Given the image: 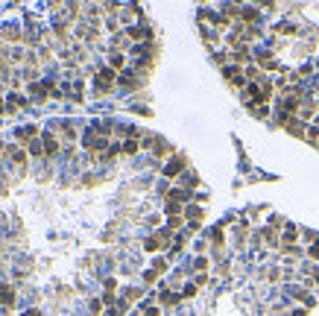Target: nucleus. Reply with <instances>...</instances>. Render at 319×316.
<instances>
[{
  "mask_svg": "<svg viewBox=\"0 0 319 316\" xmlns=\"http://www.w3.org/2000/svg\"><path fill=\"white\" fill-rule=\"evenodd\" d=\"M144 316H158V308H144Z\"/></svg>",
  "mask_w": 319,
  "mask_h": 316,
  "instance_id": "19",
  "label": "nucleus"
},
{
  "mask_svg": "<svg viewBox=\"0 0 319 316\" xmlns=\"http://www.w3.org/2000/svg\"><path fill=\"white\" fill-rule=\"evenodd\" d=\"M0 108H3V103H0Z\"/></svg>",
  "mask_w": 319,
  "mask_h": 316,
  "instance_id": "22",
  "label": "nucleus"
},
{
  "mask_svg": "<svg viewBox=\"0 0 319 316\" xmlns=\"http://www.w3.org/2000/svg\"><path fill=\"white\" fill-rule=\"evenodd\" d=\"M155 275H158V273H155V270H149V273L144 275V281H147V284H152V281H155Z\"/></svg>",
  "mask_w": 319,
  "mask_h": 316,
  "instance_id": "16",
  "label": "nucleus"
},
{
  "mask_svg": "<svg viewBox=\"0 0 319 316\" xmlns=\"http://www.w3.org/2000/svg\"><path fill=\"white\" fill-rule=\"evenodd\" d=\"M296 234H299V232H296V226H287V232H284V237H281V240H284V246H293V243L299 240Z\"/></svg>",
  "mask_w": 319,
  "mask_h": 316,
  "instance_id": "7",
  "label": "nucleus"
},
{
  "mask_svg": "<svg viewBox=\"0 0 319 316\" xmlns=\"http://www.w3.org/2000/svg\"><path fill=\"white\" fill-rule=\"evenodd\" d=\"M185 217L191 220V226H199L205 214H202V208H199V205H188V208H185Z\"/></svg>",
  "mask_w": 319,
  "mask_h": 316,
  "instance_id": "3",
  "label": "nucleus"
},
{
  "mask_svg": "<svg viewBox=\"0 0 319 316\" xmlns=\"http://www.w3.org/2000/svg\"><path fill=\"white\" fill-rule=\"evenodd\" d=\"M176 302H179V296H173V293H167V290L161 293V305H176Z\"/></svg>",
  "mask_w": 319,
  "mask_h": 316,
  "instance_id": "10",
  "label": "nucleus"
},
{
  "mask_svg": "<svg viewBox=\"0 0 319 316\" xmlns=\"http://www.w3.org/2000/svg\"><path fill=\"white\" fill-rule=\"evenodd\" d=\"M278 32H281V35H293L296 26H290V23H278Z\"/></svg>",
  "mask_w": 319,
  "mask_h": 316,
  "instance_id": "13",
  "label": "nucleus"
},
{
  "mask_svg": "<svg viewBox=\"0 0 319 316\" xmlns=\"http://www.w3.org/2000/svg\"><path fill=\"white\" fill-rule=\"evenodd\" d=\"M308 255H311L314 261H319V240L314 243V246H311V249H308Z\"/></svg>",
  "mask_w": 319,
  "mask_h": 316,
  "instance_id": "14",
  "label": "nucleus"
},
{
  "mask_svg": "<svg viewBox=\"0 0 319 316\" xmlns=\"http://www.w3.org/2000/svg\"><path fill=\"white\" fill-rule=\"evenodd\" d=\"M193 293H196V284H188V287L182 290V296H193Z\"/></svg>",
  "mask_w": 319,
  "mask_h": 316,
  "instance_id": "17",
  "label": "nucleus"
},
{
  "mask_svg": "<svg viewBox=\"0 0 319 316\" xmlns=\"http://www.w3.org/2000/svg\"><path fill=\"white\" fill-rule=\"evenodd\" d=\"M205 267H208V258H196V270H199V273H202V270H205Z\"/></svg>",
  "mask_w": 319,
  "mask_h": 316,
  "instance_id": "15",
  "label": "nucleus"
},
{
  "mask_svg": "<svg viewBox=\"0 0 319 316\" xmlns=\"http://www.w3.org/2000/svg\"><path fill=\"white\" fill-rule=\"evenodd\" d=\"M246 79H252V82H261V79H264V76H261V67L249 64V67H246Z\"/></svg>",
  "mask_w": 319,
  "mask_h": 316,
  "instance_id": "8",
  "label": "nucleus"
},
{
  "mask_svg": "<svg viewBox=\"0 0 319 316\" xmlns=\"http://www.w3.org/2000/svg\"><path fill=\"white\" fill-rule=\"evenodd\" d=\"M182 170H185V161H182V158H173V161H167V167H164V176H170V179H173V176H179Z\"/></svg>",
  "mask_w": 319,
  "mask_h": 316,
  "instance_id": "4",
  "label": "nucleus"
},
{
  "mask_svg": "<svg viewBox=\"0 0 319 316\" xmlns=\"http://www.w3.org/2000/svg\"><path fill=\"white\" fill-rule=\"evenodd\" d=\"M23 316H41V314L38 311H29V314H23Z\"/></svg>",
  "mask_w": 319,
  "mask_h": 316,
  "instance_id": "21",
  "label": "nucleus"
},
{
  "mask_svg": "<svg viewBox=\"0 0 319 316\" xmlns=\"http://www.w3.org/2000/svg\"><path fill=\"white\" fill-rule=\"evenodd\" d=\"M44 152H47V155H56V152H59V141H56L53 135L44 138Z\"/></svg>",
  "mask_w": 319,
  "mask_h": 316,
  "instance_id": "6",
  "label": "nucleus"
},
{
  "mask_svg": "<svg viewBox=\"0 0 319 316\" xmlns=\"http://www.w3.org/2000/svg\"><path fill=\"white\" fill-rule=\"evenodd\" d=\"M317 147H319V141H317Z\"/></svg>",
  "mask_w": 319,
  "mask_h": 316,
  "instance_id": "23",
  "label": "nucleus"
},
{
  "mask_svg": "<svg viewBox=\"0 0 319 316\" xmlns=\"http://www.w3.org/2000/svg\"><path fill=\"white\" fill-rule=\"evenodd\" d=\"M41 144H44V141H32V144H29V152H32V155H41V152H44Z\"/></svg>",
  "mask_w": 319,
  "mask_h": 316,
  "instance_id": "11",
  "label": "nucleus"
},
{
  "mask_svg": "<svg viewBox=\"0 0 319 316\" xmlns=\"http://www.w3.org/2000/svg\"><path fill=\"white\" fill-rule=\"evenodd\" d=\"M111 82H114V70H111V67H103V70L97 73V88H100V91H108Z\"/></svg>",
  "mask_w": 319,
  "mask_h": 316,
  "instance_id": "2",
  "label": "nucleus"
},
{
  "mask_svg": "<svg viewBox=\"0 0 319 316\" xmlns=\"http://www.w3.org/2000/svg\"><path fill=\"white\" fill-rule=\"evenodd\" d=\"M293 316H308V311H305V308H302V311H296V314Z\"/></svg>",
  "mask_w": 319,
  "mask_h": 316,
  "instance_id": "20",
  "label": "nucleus"
},
{
  "mask_svg": "<svg viewBox=\"0 0 319 316\" xmlns=\"http://www.w3.org/2000/svg\"><path fill=\"white\" fill-rule=\"evenodd\" d=\"M91 311H94V314H100V311H103V302H100V299H97V302H91Z\"/></svg>",
  "mask_w": 319,
  "mask_h": 316,
  "instance_id": "18",
  "label": "nucleus"
},
{
  "mask_svg": "<svg viewBox=\"0 0 319 316\" xmlns=\"http://www.w3.org/2000/svg\"><path fill=\"white\" fill-rule=\"evenodd\" d=\"M223 76H226L232 85H237V88H246V70H243L240 64H226V67H223Z\"/></svg>",
  "mask_w": 319,
  "mask_h": 316,
  "instance_id": "1",
  "label": "nucleus"
},
{
  "mask_svg": "<svg viewBox=\"0 0 319 316\" xmlns=\"http://www.w3.org/2000/svg\"><path fill=\"white\" fill-rule=\"evenodd\" d=\"M123 64H126V59H123L120 53H114V56H111V70H120Z\"/></svg>",
  "mask_w": 319,
  "mask_h": 316,
  "instance_id": "9",
  "label": "nucleus"
},
{
  "mask_svg": "<svg viewBox=\"0 0 319 316\" xmlns=\"http://www.w3.org/2000/svg\"><path fill=\"white\" fill-rule=\"evenodd\" d=\"M126 35H129L132 41H144V38L149 35V29H141V26H129V29H126Z\"/></svg>",
  "mask_w": 319,
  "mask_h": 316,
  "instance_id": "5",
  "label": "nucleus"
},
{
  "mask_svg": "<svg viewBox=\"0 0 319 316\" xmlns=\"http://www.w3.org/2000/svg\"><path fill=\"white\" fill-rule=\"evenodd\" d=\"M123 152H126V155L138 152V141H126V144H123Z\"/></svg>",
  "mask_w": 319,
  "mask_h": 316,
  "instance_id": "12",
  "label": "nucleus"
}]
</instances>
